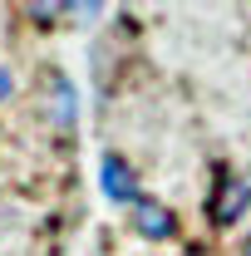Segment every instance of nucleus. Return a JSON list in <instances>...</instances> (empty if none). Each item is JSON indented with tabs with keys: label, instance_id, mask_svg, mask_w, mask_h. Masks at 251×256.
Masks as SVG:
<instances>
[{
	"label": "nucleus",
	"instance_id": "nucleus-3",
	"mask_svg": "<svg viewBox=\"0 0 251 256\" xmlns=\"http://www.w3.org/2000/svg\"><path fill=\"white\" fill-rule=\"evenodd\" d=\"M98 188H104L108 202H118L128 212L143 202V182H138V172H133V162L124 153H104V162H98Z\"/></svg>",
	"mask_w": 251,
	"mask_h": 256
},
{
	"label": "nucleus",
	"instance_id": "nucleus-2",
	"mask_svg": "<svg viewBox=\"0 0 251 256\" xmlns=\"http://www.w3.org/2000/svg\"><path fill=\"white\" fill-rule=\"evenodd\" d=\"M246 212H251V178H242V172H222L217 188H212V197H207V217H212V226H236Z\"/></svg>",
	"mask_w": 251,
	"mask_h": 256
},
{
	"label": "nucleus",
	"instance_id": "nucleus-1",
	"mask_svg": "<svg viewBox=\"0 0 251 256\" xmlns=\"http://www.w3.org/2000/svg\"><path fill=\"white\" fill-rule=\"evenodd\" d=\"M40 114L60 138H69L79 128V84L64 69H44V89H40Z\"/></svg>",
	"mask_w": 251,
	"mask_h": 256
},
{
	"label": "nucleus",
	"instance_id": "nucleus-5",
	"mask_svg": "<svg viewBox=\"0 0 251 256\" xmlns=\"http://www.w3.org/2000/svg\"><path fill=\"white\" fill-rule=\"evenodd\" d=\"M64 15H69L74 25H94L98 15H108V5H104V0H74V5H64Z\"/></svg>",
	"mask_w": 251,
	"mask_h": 256
},
{
	"label": "nucleus",
	"instance_id": "nucleus-8",
	"mask_svg": "<svg viewBox=\"0 0 251 256\" xmlns=\"http://www.w3.org/2000/svg\"><path fill=\"white\" fill-rule=\"evenodd\" d=\"M242 256H251V232H246V236H242Z\"/></svg>",
	"mask_w": 251,
	"mask_h": 256
},
{
	"label": "nucleus",
	"instance_id": "nucleus-7",
	"mask_svg": "<svg viewBox=\"0 0 251 256\" xmlns=\"http://www.w3.org/2000/svg\"><path fill=\"white\" fill-rule=\"evenodd\" d=\"M10 98H15V69L0 64V104H10Z\"/></svg>",
	"mask_w": 251,
	"mask_h": 256
},
{
	"label": "nucleus",
	"instance_id": "nucleus-6",
	"mask_svg": "<svg viewBox=\"0 0 251 256\" xmlns=\"http://www.w3.org/2000/svg\"><path fill=\"white\" fill-rule=\"evenodd\" d=\"M25 15H30V25H54V15H64V5H25Z\"/></svg>",
	"mask_w": 251,
	"mask_h": 256
},
{
	"label": "nucleus",
	"instance_id": "nucleus-4",
	"mask_svg": "<svg viewBox=\"0 0 251 256\" xmlns=\"http://www.w3.org/2000/svg\"><path fill=\"white\" fill-rule=\"evenodd\" d=\"M133 232L148 236V242H172V236H178V217H172L162 202L143 197V202L133 207Z\"/></svg>",
	"mask_w": 251,
	"mask_h": 256
}]
</instances>
